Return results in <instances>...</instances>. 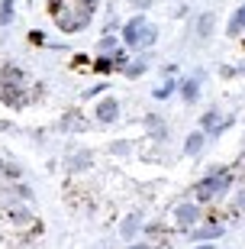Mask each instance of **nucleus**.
Wrapping results in <instances>:
<instances>
[{"label":"nucleus","mask_w":245,"mask_h":249,"mask_svg":"<svg viewBox=\"0 0 245 249\" xmlns=\"http://www.w3.org/2000/svg\"><path fill=\"white\" fill-rule=\"evenodd\" d=\"M229 185H232V175H229L226 168H213L207 178H200L197 188H194V194H197V204L203 201H213V197H219V194H226Z\"/></svg>","instance_id":"1"},{"label":"nucleus","mask_w":245,"mask_h":249,"mask_svg":"<svg viewBox=\"0 0 245 249\" xmlns=\"http://www.w3.org/2000/svg\"><path fill=\"white\" fill-rule=\"evenodd\" d=\"M174 223L178 227H184V230H194L200 223V204L197 201H184L174 207Z\"/></svg>","instance_id":"2"},{"label":"nucleus","mask_w":245,"mask_h":249,"mask_svg":"<svg viewBox=\"0 0 245 249\" xmlns=\"http://www.w3.org/2000/svg\"><path fill=\"white\" fill-rule=\"evenodd\" d=\"M232 126V117H219V110H207L200 117V129L207 133V136H219L223 129Z\"/></svg>","instance_id":"3"},{"label":"nucleus","mask_w":245,"mask_h":249,"mask_svg":"<svg viewBox=\"0 0 245 249\" xmlns=\"http://www.w3.org/2000/svg\"><path fill=\"white\" fill-rule=\"evenodd\" d=\"M223 233H226V227H223V223H219V220H210V223H197V227H194V230H191V240L194 243H213V240H219Z\"/></svg>","instance_id":"4"},{"label":"nucleus","mask_w":245,"mask_h":249,"mask_svg":"<svg viewBox=\"0 0 245 249\" xmlns=\"http://www.w3.org/2000/svg\"><path fill=\"white\" fill-rule=\"evenodd\" d=\"M148 23H146V17L139 13V17H132L123 26V39H126V46H139V39H142V29H146Z\"/></svg>","instance_id":"5"},{"label":"nucleus","mask_w":245,"mask_h":249,"mask_svg":"<svg viewBox=\"0 0 245 249\" xmlns=\"http://www.w3.org/2000/svg\"><path fill=\"white\" fill-rule=\"evenodd\" d=\"M94 117H97L100 123H113V120L119 117V101H116V97H103V101L97 104Z\"/></svg>","instance_id":"6"},{"label":"nucleus","mask_w":245,"mask_h":249,"mask_svg":"<svg viewBox=\"0 0 245 249\" xmlns=\"http://www.w3.org/2000/svg\"><path fill=\"white\" fill-rule=\"evenodd\" d=\"M203 142H207V133H203V129H194L191 136L184 139V156H200Z\"/></svg>","instance_id":"7"},{"label":"nucleus","mask_w":245,"mask_h":249,"mask_svg":"<svg viewBox=\"0 0 245 249\" xmlns=\"http://www.w3.org/2000/svg\"><path fill=\"white\" fill-rule=\"evenodd\" d=\"M91 165H94V156L87 149H81V152H74L68 159V172H84V168H91Z\"/></svg>","instance_id":"8"},{"label":"nucleus","mask_w":245,"mask_h":249,"mask_svg":"<svg viewBox=\"0 0 245 249\" xmlns=\"http://www.w3.org/2000/svg\"><path fill=\"white\" fill-rule=\"evenodd\" d=\"M139 227H142V217H139V213H129L126 220L119 223V236H123V240H132L139 233Z\"/></svg>","instance_id":"9"},{"label":"nucleus","mask_w":245,"mask_h":249,"mask_svg":"<svg viewBox=\"0 0 245 249\" xmlns=\"http://www.w3.org/2000/svg\"><path fill=\"white\" fill-rule=\"evenodd\" d=\"M200 78H203V74H197V78H187V81L181 84V97H184L187 104H194V101L200 97Z\"/></svg>","instance_id":"10"},{"label":"nucleus","mask_w":245,"mask_h":249,"mask_svg":"<svg viewBox=\"0 0 245 249\" xmlns=\"http://www.w3.org/2000/svg\"><path fill=\"white\" fill-rule=\"evenodd\" d=\"M213 26H216V17H213V13H200V19H197V39H210V36H213Z\"/></svg>","instance_id":"11"},{"label":"nucleus","mask_w":245,"mask_h":249,"mask_svg":"<svg viewBox=\"0 0 245 249\" xmlns=\"http://www.w3.org/2000/svg\"><path fill=\"white\" fill-rule=\"evenodd\" d=\"M229 36H239V33H245V3L232 13V19H229V29H226Z\"/></svg>","instance_id":"12"},{"label":"nucleus","mask_w":245,"mask_h":249,"mask_svg":"<svg viewBox=\"0 0 245 249\" xmlns=\"http://www.w3.org/2000/svg\"><path fill=\"white\" fill-rule=\"evenodd\" d=\"M146 129L152 133V139H164V120H162V117L148 113V117H146Z\"/></svg>","instance_id":"13"},{"label":"nucleus","mask_w":245,"mask_h":249,"mask_svg":"<svg viewBox=\"0 0 245 249\" xmlns=\"http://www.w3.org/2000/svg\"><path fill=\"white\" fill-rule=\"evenodd\" d=\"M0 78H3V84H23V68H16V65H3Z\"/></svg>","instance_id":"14"},{"label":"nucleus","mask_w":245,"mask_h":249,"mask_svg":"<svg viewBox=\"0 0 245 249\" xmlns=\"http://www.w3.org/2000/svg\"><path fill=\"white\" fill-rule=\"evenodd\" d=\"M174 91H181V84H178V81H164V84H158L152 94H155V101H168Z\"/></svg>","instance_id":"15"},{"label":"nucleus","mask_w":245,"mask_h":249,"mask_svg":"<svg viewBox=\"0 0 245 249\" xmlns=\"http://www.w3.org/2000/svg\"><path fill=\"white\" fill-rule=\"evenodd\" d=\"M146 68H148V58L142 55V58H136V62H129L123 71H126V78H139V74H146Z\"/></svg>","instance_id":"16"},{"label":"nucleus","mask_w":245,"mask_h":249,"mask_svg":"<svg viewBox=\"0 0 245 249\" xmlns=\"http://www.w3.org/2000/svg\"><path fill=\"white\" fill-rule=\"evenodd\" d=\"M155 39H158V29L148 23L146 29H142V39H139V49H152L155 46Z\"/></svg>","instance_id":"17"},{"label":"nucleus","mask_w":245,"mask_h":249,"mask_svg":"<svg viewBox=\"0 0 245 249\" xmlns=\"http://www.w3.org/2000/svg\"><path fill=\"white\" fill-rule=\"evenodd\" d=\"M13 7H16V0H3L0 3V26H7L10 19H13Z\"/></svg>","instance_id":"18"},{"label":"nucleus","mask_w":245,"mask_h":249,"mask_svg":"<svg viewBox=\"0 0 245 249\" xmlns=\"http://www.w3.org/2000/svg\"><path fill=\"white\" fill-rule=\"evenodd\" d=\"M94 68H97V71H113V68H116V65H113V58H97V62H94Z\"/></svg>","instance_id":"19"},{"label":"nucleus","mask_w":245,"mask_h":249,"mask_svg":"<svg viewBox=\"0 0 245 249\" xmlns=\"http://www.w3.org/2000/svg\"><path fill=\"white\" fill-rule=\"evenodd\" d=\"M10 217H13V223H29V213L23 211V207H13V211H10Z\"/></svg>","instance_id":"20"},{"label":"nucleus","mask_w":245,"mask_h":249,"mask_svg":"<svg viewBox=\"0 0 245 249\" xmlns=\"http://www.w3.org/2000/svg\"><path fill=\"white\" fill-rule=\"evenodd\" d=\"M100 52H116V39L103 36V39H100Z\"/></svg>","instance_id":"21"},{"label":"nucleus","mask_w":245,"mask_h":249,"mask_svg":"<svg viewBox=\"0 0 245 249\" xmlns=\"http://www.w3.org/2000/svg\"><path fill=\"white\" fill-rule=\"evenodd\" d=\"M107 91V84L100 81V84H94V88H87V91H84V97H97V94H103Z\"/></svg>","instance_id":"22"},{"label":"nucleus","mask_w":245,"mask_h":249,"mask_svg":"<svg viewBox=\"0 0 245 249\" xmlns=\"http://www.w3.org/2000/svg\"><path fill=\"white\" fill-rule=\"evenodd\" d=\"M110 149H113L116 156H126V152H129V146H126V142H113V146H110Z\"/></svg>","instance_id":"23"},{"label":"nucleus","mask_w":245,"mask_h":249,"mask_svg":"<svg viewBox=\"0 0 245 249\" xmlns=\"http://www.w3.org/2000/svg\"><path fill=\"white\" fill-rule=\"evenodd\" d=\"M236 211H245V188L239 191V197H236Z\"/></svg>","instance_id":"24"},{"label":"nucleus","mask_w":245,"mask_h":249,"mask_svg":"<svg viewBox=\"0 0 245 249\" xmlns=\"http://www.w3.org/2000/svg\"><path fill=\"white\" fill-rule=\"evenodd\" d=\"M136 7L139 10H148V7H152V0H136Z\"/></svg>","instance_id":"25"},{"label":"nucleus","mask_w":245,"mask_h":249,"mask_svg":"<svg viewBox=\"0 0 245 249\" xmlns=\"http://www.w3.org/2000/svg\"><path fill=\"white\" fill-rule=\"evenodd\" d=\"M126 249H148V243H132V246H126Z\"/></svg>","instance_id":"26"},{"label":"nucleus","mask_w":245,"mask_h":249,"mask_svg":"<svg viewBox=\"0 0 245 249\" xmlns=\"http://www.w3.org/2000/svg\"><path fill=\"white\" fill-rule=\"evenodd\" d=\"M197 249H213V243H200V246Z\"/></svg>","instance_id":"27"},{"label":"nucleus","mask_w":245,"mask_h":249,"mask_svg":"<svg viewBox=\"0 0 245 249\" xmlns=\"http://www.w3.org/2000/svg\"><path fill=\"white\" fill-rule=\"evenodd\" d=\"M236 71H239V74H245V65H242V68H236Z\"/></svg>","instance_id":"28"},{"label":"nucleus","mask_w":245,"mask_h":249,"mask_svg":"<svg viewBox=\"0 0 245 249\" xmlns=\"http://www.w3.org/2000/svg\"><path fill=\"white\" fill-rule=\"evenodd\" d=\"M0 172H3V159H0Z\"/></svg>","instance_id":"29"}]
</instances>
